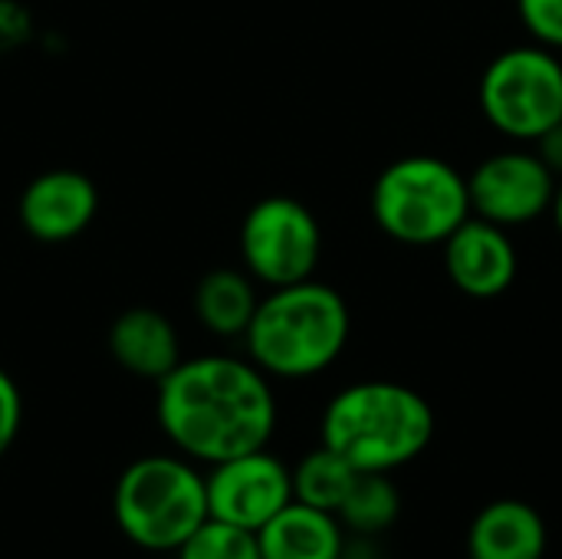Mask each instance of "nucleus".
<instances>
[{"instance_id": "f03ea898", "label": "nucleus", "mask_w": 562, "mask_h": 559, "mask_svg": "<svg viewBox=\"0 0 562 559\" xmlns=\"http://www.w3.org/2000/svg\"><path fill=\"white\" fill-rule=\"evenodd\" d=\"M435 409L412 385L369 379L336 392L319 422V445L359 474H392L435 441Z\"/></svg>"}, {"instance_id": "dca6fc26", "label": "nucleus", "mask_w": 562, "mask_h": 559, "mask_svg": "<svg viewBox=\"0 0 562 559\" xmlns=\"http://www.w3.org/2000/svg\"><path fill=\"white\" fill-rule=\"evenodd\" d=\"M290 478H293V501L336 514L346 494L352 491L359 471L346 458H339L333 448L319 445L296 461Z\"/></svg>"}, {"instance_id": "5701e85b", "label": "nucleus", "mask_w": 562, "mask_h": 559, "mask_svg": "<svg viewBox=\"0 0 562 559\" xmlns=\"http://www.w3.org/2000/svg\"><path fill=\"white\" fill-rule=\"evenodd\" d=\"M550 217L557 224V231L562 234V178L557 181V191H553V204H550Z\"/></svg>"}, {"instance_id": "6e6552de", "label": "nucleus", "mask_w": 562, "mask_h": 559, "mask_svg": "<svg viewBox=\"0 0 562 559\" xmlns=\"http://www.w3.org/2000/svg\"><path fill=\"white\" fill-rule=\"evenodd\" d=\"M557 178L530 148H507L487 155L468 175L471 214L497 227H524L550 214Z\"/></svg>"}, {"instance_id": "7ed1b4c3", "label": "nucleus", "mask_w": 562, "mask_h": 559, "mask_svg": "<svg viewBox=\"0 0 562 559\" xmlns=\"http://www.w3.org/2000/svg\"><path fill=\"white\" fill-rule=\"evenodd\" d=\"M349 329L342 293L310 277L263 293L244 343L250 362L270 379H313L346 353Z\"/></svg>"}, {"instance_id": "423d86ee", "label": "nucleus", "mask_w": 562, "mask_h": 559, "mask_svg": "<svg viewBox=\"0 0 562 559\" xmlns=\"http://www.w3.org/2000/svg\"><path fill=\"white\" fill-rule=\"evenodd\" d=\"M484 119L514 142H537L562 119V59L557 49L524 43L497 53L477 86Z\"/></svg>"}, {"instance_id": "20e7f679", "label": "nucleus", "mask_w": 562, "mask_h": 559, "mask_svg": "<svg viewBox=\"0 0 562 559\" xmlns=\"http://www.w3.org/2000/svg\"><path fill=\"white\" fill-rule=\"evenodd\" d=\"M112 514L138 550L175 554L211 517L204 474L184 455H145L119 474Z\"/></svg>"}, {"instance_id": "1a4fd4ad", "label": "nucleus", "mask_w": 562, "mask_h": 559, "mask_svg": "<svg viewBox=\"0 0 562 559\" xmlns=\"http://www.w3.org/2000/svg\"><path fill=\"white\" fill-rule=\"evenodd\" d=\"M204 491L207 514L214 521L257 534L293 501V478L277 455L260 448L211 465V471L204 474Z\"/></svg>"}, {"instance_id": "f8f14e48", "label": "nucleus", "mask_w": 562, "mask_h": 559, "mask_svg": "<svg viewBox=\"0 0 562 559\" xmlns=\"http://www.w3.org/2000/svg\"><path fill=\"white\" fill-rule=\"evenodd\" d=\"M109 353L128 376L148 379L155 385L181 362L178 329L161 310L151 306H132L112 320Z\"/></svg>"}, {"instance_id": "ddd939ff", "label": "nucleus", "mask_w": 562, "mask_h": 559, "mask_svg": "<svg viewBox=\"0 0 562 559\" xmlns=\"http://www.w3.org/2000/svg\"><path fill=\"white\" fill-rule=\"evenodd\" d=\"M550 530L543 514L517 497L491 501L468 530V559H543Z\"/></svg>"}, {"instance_id": "b1692460", "label": "nucleus", "mask_w": 562, "mask_h": 559, "mask_svg": "<svg viewBox=\"0 0 562 559\" xmlns=\"http://www.w3.org/2000/svg\"><path fill=\"white\" fill-rule=\"evenodd\" d=\"M339 559H375V557H366V554H342Z\"/></svg>"}, {"instance_id": "4be33fe9", "label": "nucleus", "mask_w": 562, "mask_h": 559, "mask_svg": "<svg viewBox=\"0 0 562 559\" xmlns=\"http://www.w3.org/2000/svg\"><path fill=\"white\" fill-rule=\"evenodd\" d=\"M533 152L537 158L550 168V175L560 181L562 178V119L557 125H550L537 142H533Z\"/></svg>"}, {"instance_id": "9d476101", "label": "nucleus", "mask_w": 562, "mask_h": 559, "mask_svg": "<svg viewBox=\"0 0 562 559\" xmlns=\"http://www.w3.org/2000/svg\"><path fill=\"white\" fill-rule=\"evenodd\" d=\"M441 250L448 280L471 300L504 297L520 270V257L507 227H497L474 214L441 244Z\"/></svg>"}, {"instance_id": "9b49d317", "label": "nucleus", "mask_w": 562, "mask_h": 559, "mask_svg": "<svg viewBox=\"0 0 562 559\" xmlns=\"http://www.w3.org/2000/svg\"><path fill=\"white\" fill-rule=\"evenodd\" d=\"M99 211V191L76 168H49L36 175L16 204L23 231L40 244H66L79 237Z\"/></svg>"}, {"instance_id": "aec40b11", "label": "nucleus", "mask_w": 562, "mask_h": 559, "mask_svg": "<svg viewBox=\"0 0 562 559\" xmlns=\"http://www.w3.org/2000/svg\"><path fill=\"white\" fill-rule=\"evenodd\" d=\"M23 425V395L10 372L0 369V458L13 448Z\"/></svg>"}, {"instance_id": "2eb2a0df", "label": "nucleus", "mask_w": 562, "mask_h": 559, "mask_svg": "<svg viewBox=\"0 0 562 559\" xmlns=\"http://www.w3.org/2000/svg\"><path fill=\"white\" fill-rule=\"evenodd\" d=\"M257 303H260L257 280L247 270H234V267H217L204 273L194 290L198 323L221 339L244 336L257 313Z\"/></svg>"}, {"instance_id": "a211bd4d", "label": "nucleus", "mask_w": 562, "mask_h": 559, "mask_svg": "<svg viewBox=\"0 0 562 559\" xmlns=\"http://www.w3.org/2000/svg\"><path fill=\"white\" fill-rule=\"evenodd\" d=\"M178 559H260V544L254 530L207 517L178 550Z\"/></svg>"}, {"instance_id": "4468645a", "label": "nucleus", "mask_w": 562, "mask_h": 559, "mask_svg": "<svg viewBox=\"0 0 562 559\" xmlns=\"http://www.w3.org/2000/svg\"><path fill=\"white\" fill-rule=\"evenodd\" d=\"M260 559H339L346 554V527L336 514L290 501L257 530Z\"/></svg>"}, {"instance_id": "f3484780", "label": "nucleus", "mask_w": 562, "mask_h": 559, "mask_svg": "<svg viewBox=\"0 0 562 559\" xmlns=\"http://www.w3.org/2000/svg\"><path fill=\"white\" fill-rule=\"evenodd\" d=\"M336 517L346 530L362 537H375L395 527L402 517V494L392 474H359Z\"/></svg>"}, {"instance_id": "39448f33", "label": "nucleus", "mask_w": 562, "mask_h": 559, "mask_svg": "<svg viewBox=\"0 0 562 559\" xmlns=\"http://www.w3.org/2000/svg\"><path fill=\"white\" fill-rule=\"evenodd\" d=\"M372 221L405 247H441L468 217V175L438 155H405L385 165L369 194Z\"/></svg>"}, {"instance_id": "f257e3e1", "label": "nucleus", "mask_w": 562, "mask_h": 559, "mask_svg": "<svg viewBox=\"0 0 562 559\" xmlns=\"http://www.w3.org/2000/svg\"><path fill=\"white\" fill-rule=\"evenodd\" d=\"M155 415L178 455L207 468L267 448L277 432L270 376L237 356L181 359L158 382Z\"/></svg>"}, {"instance_id": "412c9836", "label": "nucleus", "mask_w": 562, "mask_h": 559, "mask_svg": "<svg viewBox=\"0 0 562 559\" xmlns=\"http://www.w3.org/2000/svg\"><path fill=\"white\" fill-rule=\"evenodd\" d=\"M33 20L26 13V7H20L16 0H0V56L23 46L30 40Z\"/></svg>"}, {"instance_id": "0eeeda50", "label": "nucleus", "mask_w": 562, "mask_h": 559, "mask_svg": "<svg viewBox=\"0 0 562 559\" xmlns=\"http://www.w3.org/2000/svg\"><path fill=\"white\" fill-rule=\"evenodd\" d=\"M237 244L247 273L277 290L303 283L316 273L323 257V227L303 201L270 194L244 214Z\"/></svg>"}, {"instance_id": "6ab92c4d", "label": "nucleus", "mask_w": 562, "mask_h": 559, "mask_svg": "<svg viewBox=\"0 0 562 559\" xmlns=\"http://www.w3.org/2000/svg\"><path fill=\"white\" fill-rule=\"evenodd\" d=\"M517 16L533 43L562 49V0H517Z\"/></svg>"}]
</instances>
